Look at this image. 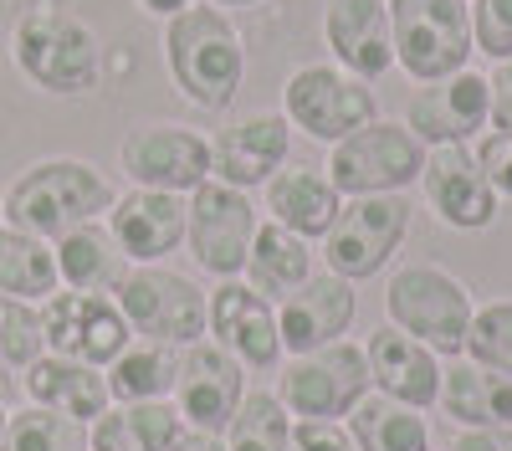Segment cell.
Masks as SVG:
<instances>
[{"label": "cell", "instance_id": "1", "mask_svg": "<svg viewBox=\"0 0 512 451\" xmlns=\"http://www.w3.org/2000/svg\"><path fill=\"white\" fill-rule=\"evenodd\" d=\"M118 190L108 175L88 159H36L11 180V190L0 195V216L16 231H31L41 241H62L67 231L108 221Z\"/></svg>", "mask_w": 512, "mask_h": 451}, {"label": "cell", "instance_id": "2", "mask_svg": "<svg viewBox=\"0 0 512 451\" xmlns=\"http://www.w3.org/2000/svg\"><path fill=\"white\" fill-rule=\"evenodd\" d=\"M164 67L175 93L205 113H226L246 82V41L221 6H195L164 21Z\"/></svg>", "mask_w": 512, "mask_h": 451}, {"label": "cell", "instance_id": "3", "mask_svg": "<svg viewBox=\"0 0 512 451\" xmlns=\"http://www.w3.org/2000/svg\"><path fill=\"white\" fill-rule=\"evenodd\" d=\"M11 62L52 98H82L103 77V41L72 11H26L11 26Z\"/></svg>", "mask_w": 512, "mask_h": 451}, {"label": "cell", "instance_id": "4", "mask_svg": "<svg viewBox=\"0 0 512 451\" xmlns=\"http://www.w3.org/2000/svg\"><path fill=\"white\" fill-rule=\"evenodd\" d=\"M472 293L466 282L436 262H405L390 277V293H384V318H390L400 334L420 339L425 349L461 354L466 349V328H472Z\"/></svg>", "mask_w": 512, "mask_h": 451}, {"label": "cell", "instance_id": "5", "mask_svg": "<svg viewBox=\"0 0 512 451\" xmlns=\"http://www.w3.org/2000/svg\"><path fill=\"white\" fill-rule=\"evenodd\" d=\"M113 298H118L128 328H134V339L190 349L210 334V293L175 267H159V262L128 267Z\"/></svg>", "mask_w": 512, "mask_h": 451}, {"label": "cell", "instance_id": "6", "mask_svg": "<svg viewBox=\"0 0 512 451\" xmlns=\"http://www.w3.org/2000/svg\"><path fill=\"white\" fill-rule=\"evenodd\" d=\"M395 31V67L415 82L451 77L472 62V0H384Z\"/></svg>", "mask_w": 512, "mask_h": 451}, {"label": "cell", "instance_id": "7", "mask_svg": "<svg viewBox=\"0 0 512 451\" xmlns=\"http://www.w3.org/2000/svg\"><path fill=\"white\" fill-rule=\"evenodd\" d=\"M425 149L405 123L390 118H374L364 129H354L349 139H338L328 149V180L338 185V195L354 200V195H405L420 170H425Z\"/></svg>", "mask_w": 512, "mask_h": 451}, {"label": "cell", "instance_id": "8", "mask_svg": "<svg viewBox=\"0 0 512 451\" xmlns=\"http://www.w3.org/2000/svg\"><path fill=\"white\" fill-rule=\"evenodd\" d=\"M282 118L318 144H338L379 118L374 88L338 62H303L282 82Z\"/></svg>", "mask_w": 512, "mask_h": 451}, {"label": "cell", "instance_id": "9", "mask_svg": "<svg viewBox=\"0 0 512 451\" xmlns=\"http://www.w3.org/2000/svg\"><path fill=\"white\" fill-rule=\"evenodd\" d=\"M369 390V359L349 339L277 364V400L287 405L292 421H344Z\"/></svg>", "mask_w": 512, "mask_h": 451}, {"label": "cell", "instance_id": "10", "mask_svg": "<svg viewBox=\"0 0 512 451\" xmlns=\"http://www.w3.org/2000/svg\"><path fill=\"white\" fill-rule=\"evenodd\" d=\"M405 236H410V200L405 195H354L338 205L333 226L323 231V262L338 277L364 282L395 262Z\"/></svg>", "mask_w": 512, "mask_h": 451}, {"label": "cell", "instance_id": "11", "mask_svg": "<svg viewBox=\"0 0 512 451\" xmlns=\"http://www.w3.org/2000/svg\"><path fill=\"white\" fill-rule=\"evenodd\" d=\"M256 226H262V211H256L251 195L236 190V185L205 180V185H195L185 195V241H190V257H195L200 272H210L216 282L246 272Z\"/></svg>", "mask_w": 512, "mask_h": 451}, {"label": "cell", "instance_id": "12", "mask_svg": "<svg viewBox=\"0 0 512 451\" xmlns=\"http://www.w3.org/2000/svg\"><path fill=\"white\" fill-rule=\"evenodd\" d=\"M41 334H47V354L93 364V369H108L134 344V328H128L118 298L113 293H77V287L52 293L41 303Z\"/></svg>", "mask_w": 512, "mask_h": 451}, {"label": "cell", "instance_id": "13", "mask_svg": "<svg viewBox=\"0 0 512 451\" xmlns=\"http://www.w3.org/2000/svg\"><path fill=\"white\" fill-rule=\"evenodd\" d=\"M118 164L128 185L139 190H169L190 195L195 185L210 180V139L185 123H139L118 144Z\"/></svg>", "mask_w": 512, "mask_h": 451}, {"label": "cell", "instance_id": "14", "mask_svg": "<svg viewBox=\"0 0 512 451\" xmlns=\"http://www.w3.org/2000/svg\"><path fill=\"white\" fill-rule=\"evenodd\" d=\"M405 129L425 144V149H446V144H472L492 129V93L487 77L461 67L451 77L420 82L410 108H405Z\"/></svg>", "mask_w": 512, "mask_h": 451}, {"label": "cell", "instance_id": "15", "mask_svg": "<svg viewBox=\"0 0 512 451\" xmlns=\"http://www.w3.org/2000/svg\"><path fill=\"white\" fill-rule=\"evenodd\" d=\"M210 339L251 375H272L287 354L277 328V303L256 293L246 277H226L210 287Z\"/></svg>", "mask_w": 512, "mask_h": 451}, {"label": "cell", "instance_id": "16", "mask_svg": "<svg viewBox=\"0 0 512 451\" xmlns=\"http://www.w3.org/2000/svg\"><path fill=\"white\" fill-rule=\"evenodd\" d=\"M420 190H425V205L436 211V221H446L451 231H487L497 221L502 195L492 190L472 144H446V149L425 154Z\"/></svg>", "mask_w": 512, "mask_h": 451}, {"label": "cell", "instance_id": "17", "mask_svg": "<svg viewBox=\"0 0 512 451\" xmlns=\"http://www.w3.org/2000/svg\"><path fill=\"white\" fill-rule=\"evenodd\" d=\"M169 400H175L185 426L226 431L236 405L246 400V369L216 339H200V344L180 349V375H175V395Z\"/></svg>", "mask_w": 512, "mask_h": 451}, {"label": "cell", "instance_id": "18", "mask_svg": "<svg viewBox=\"0 0 512 451\" xmlns=\"http://www.w3.org/2000/svg\"><path fill=\"white\" fill-rule=\"evenodd\" d=\"M287 154H292V123L282 113H272V108L241 113L210 139V180L256 190L282 170Z\"/></svg>", "mask_w": 512, "mask_h": 451}, {"label": "cell", "instance_id": "19", "mask_svg": "<svg viewBox=\"0 0 512 451\" xmlns=\"http://www.w3.org/2000/svg\"><path fill=\"white\" fill-rule=\"evenodd\" d=\"M354 313H359V293L349 277L338 272H313L303 287L277 303V328H282V349L287 354H313V349H328L338 344L354 328Z\"/></svg>", "mask_w": 512, "mask_h": 451}, {"label": "cell", "instance_id": "20", "mask_svg": "<svg viewBox=\"0 0 512 451\" xmlns=\"http://www.w3.org/2000/svg\"><path fill=\"white\" fill-rule=\"evenodd\" d=\"M108 231H113V241L123 246V257L134 267L164 262L169 252L185 246V195L128 185L108 211Z\"/></svg>", "mask_w": 512, "mask_h": 451}, {"label": "cell", "instance_id": "21", "mask_svg": "<svg viewBox=\"0 0 512 451\" xmlns=\"http://www.w3.org/2000/svg\"><path fill=\"white\" fill-rule=\"evenodd\" d=\"M323 41L333 62L374 82L395 67V31L384 0H328L323 6Z\"/></svg>", "mask_w": 512, "mask_h": 451}, {"label": "cell", "instance_id": "22", "mask_svg": "<svg viewBox=\"0 0 512 451\" xmlns=\"http://www.w3.org/2000/svg\"><path fill=\"white\" fill-rule=\"evenodd\" d=\"M364 359H369V380H374L379 395H390L400 405H415V410H431L441 400V375H446L441 354L425 349L410 334H400L395 323L374 328L369 344H364Z\"/></svg>", "mask_w": 512, "mask_h": 451}, {"label": "cell", "instance_id": "23", "mask_svg": "<svg viewBox=\"0 0 512 451\" xmlns=\"http://www.w3.org/2000/svg\"><path fill=\"white\" fill-rule=\"evenodd\" d=\"M26 395H31V405L57 410V416L82 421V426H93L103 410L113 405L103 369L62 359V354H41L36 364H26Z\"/></svg>", "mask_w": 512, "mask_h": 451}, {"label": "cell", "instance_id": "24", "mask_svg": "<svg viewBox=\"0 0 512 451\" xmlns=\"http://www.w3.org/2000/svg\"><path fill=\"white\" fill-rule=\"evenodd\" d=\"M262 190H267V221L297 231L303 241H323V231L338 216V205H344V195L328 180V170H313V164H282Z\"/></svg>", "mask_w": 512, "mask_h": 451}, {"label": "cell", "instance_id": "25", "mask_svg": "<svg viewBox=\"0 0 512 451\" xmlns=\"http://www.w3.org/2000/svg\"><path fill=\"white\" fill-rule=\"evenodd\" d=\"M180 431L175 400H113L88 426V451H169Z\"/></svg>", "mask_w": 512, "mask_h": 451}, {"label": "cell", "instance_id": "26", "mask_svg": "<svg viewBox=\"0 0 512 451\" xmlns=\"http://www.w3.org/2000/svg\"><path fill=\"white\" fill-rule=\"evenodd\" d=\"M436 405L461 431L512 426V375H497V369H482L472 359H456L441 375V400Z\"/></svg>", "mask_w": 512, "mask_h": 451}, {"label": "cell", "instance_id": "27", "mask_svg": "<svg viewBox=\"0 0 512 451\" xmlns=\"http://www.w3.org/2000/svg\"><path fill=\"white\" fill-rule=\"evenodd\" d=\"M52 252H57V277L77 287V293H118V282L134 267L123 257V246L113 241L108 221H88L67 231L62 241H52Z\"/></svg>", "mask_w": 512, "mask_h": 451}, {"label": "cell", "instance_id": "28", "mask_svg": "<svg viewBox=\"0 0 512 451\" xmlns=\"http://www.w3.org/2000/svg\"><path fill=\"white\" fill-rule=\"evenodd\" d=\"M241 277L262 298L282 303L292 287H303L313 277V241H303L297 231H287L277 221H262V226H256V241H251V257H246Z\"/></svg>", "mask_w": 512, "mask_h": 451}, {"label": "cell", "instance_id": "29", "mask_svg": "<svg viewBox=\"0 0 512 451\" xmlns=\"http://www.w3.org/2000/svg\"><path fill=\"white\" fill-rule=\"evenodd\" d=\"M344 421H349V436H354L359 451H431L425 410L400 405V400L379 395V390H369Z\"/></svg>", "mask_w": 512, "mask_h": 451}, {"label": "cell", "instance_id": "30", "mask_svg": "<svg viewBox=\"0 0 512 451\" xmlns=\"http://www.w3.org/2000/svg\"><path fill=\"white\" fill-rule=\"evenodd\" d=\"M57 287H62V277H57L52 241L16 231V226H0V293L26 298V303H47Z\"/></svg>", "mask_w": 512, "mask_h": 451}, {"label": "cell", "instance_id": "31", "mask_svg": "<svg viewBox=\"0 0 512 451\" xmlns=\"http://www.w3.org/2000/svg\"><path fill=\"white\" fill-rule=\"evenodd\" d=\"M103 375H108V395L113 400H169L175 395V375H180V349L134 339L103 369Z\"/></svg>", "mask_w": 512, "mask_h": 451}, {"label": "cell", "instance_id": "32", "mask_svg": "<svg viewBox=\"0 0 512 451\" xmlns=\"http://www.w3.org/2000/svg\"><path fill=\"white\" fill-rule=\"evenodd\" d=\"M221 436H226V451H287L292 416L277 400V390H246V400L236 405V416Z\"/></svg>", "mask_w": 512, "mask_h": 451}, {"label": "cell", "instance_id": "33", "mask_svg": "<svg viewBox=\"0 0 512 451\" xmlns=\"http://www.w3.org/2000/svg\"><path fill=\"white\" fill-rule=\"evenodd\" d=\"M0 451H88V426L57 416V410L26 405V410H16V416L6 421Z\"/></svg>", "mask_w": 512, "mask_h": 451}, {"label": "cell", "instance_id": "34", "mask_svg": "<svg viewBox=\"0 0 512 451\" xmlns=\"http://www.w3.org/2000/svg\"><path fill=\"white\" fill-rule=\"evenodd\" d=\"M461 354L472 364H482V369L512 375V298L482 303L472 313V328H466V349Z\"/></svg>", "mask_w": 512, "mask_h": 451}, {"label": "cell", "instance_id": "35", "mask_svg": "<svg viewBox=\"0 0 512 451\" xmlns=\"http://www.w3.org/2000/svg\"><path fill=\"white\" fill-rule=\"evenodd\" d=\"M47 354V334H41V308L26 298H6L0 293V364L6 369H26Z\"/></svg>", "mask_w": 512, "mask_h": 451}, {"label": "cell", "instance_id": "36", "mask_svg": "<svg viewBox=\"0 0 512 451\" xmlns=\"http://www.w3.org/2000/svg\"><path fill=\"white\" fill-rule=\"evenodd\" d=\"M472 41L492 62L512 57V0H472Z\"/></svg>", "mask_w": 512, "mask_h": 451}, {"label": "cell", "instance_id": "37", "mask_svg": "<svg viewBox=\"0 0 512 451\" xmlns=\"http://www.w3.org/2000/svg\"><path fill=\"white\" fill-rule=\"evenodd\" d=\"M477 164L487 170L492 190L512 200V129H487L477 139Z\"/></svg>", "mask_w": 512, "mask_h": 451}, {"label": "cell", "instance_id": "38", "mask_svg": "<svg viewBox=\"0 0 512 451\" xmlns=\"http://www.w3.org/2000/svg\"><path fill=\"white\" fill-rule=\"evenodd\" d=\"M287 451H359L349 426L338 421H292V446Z\"/></svg>", "mask_w": 512, "mask_h": 451}, {"label": "cell", "instance_id": "39", "mask_svg": "<svg viewBox=\"0 0 512 451\" xmlns=\"http://www.w3.org/2000/svg\"><path fill=\"white\" fill-rule=\"evenodd\" d=\"M487 93H492V129H512V57L487 72Z\"/></svg>", "mask_w": 512, "mask_h": 451}, {"label": "cell", "instance_id": "40", "mask_svg": "<svg viewBox=\"0 0 512 451\" xmlns=\"http://www.w3.org/2000/svg\"><path fill=\"white\" fill-rule=\"evenodd\" d=\"M451 451H512V426H482V431H461Z\"/></svg>", "mask_w": 512, "mask_h": 451}, {"label": "cell", "instance_id": "41", "mask_svg": "<svg viewBox=\"0 0 512 451\" xmlns=\"http://www.w3.org/2000/svg\"><path fill=\"white\" fill-rule=\"evenodd\" d=\"M169 451H226V436H221V431H195V426H185L175 441H169Z\"/></svg>", "mask_w": 512, "mask_h": 451}, {"label": "cell", "instance_id": "42", "mask_svg": "<svg viewBox=\"0 0 512 451\" xmlns=\"http://www.w3.org/2000/svg\"><path fill=\"white\" fill-rule=\"evenodd\" d=\"M139 6H144L149 16H164V21H169V16H180V11H190L195 0H139Z\"/></svg>", "mask_w": 512, "mask_h": 451}, {"label": "cell", "instance_id": "43", "mask_svg": "<svg viewBox=\"0 0 512 451\" xmlns=\"http://www.w3.org/2000/svg\"><path fill=\"white\" fill-rule=\"evenodd\" d=\"M210 6H221V11H236V6H262V0H210Z\"/></svg>", "mask_w": 512, "mask_h": 451}, {"label": "cell", "instance_id": "44", "mask_svg": "<svg viewBox=\"0 0 512 451\" xmlns=\"http://www.w3.org/2000/svg\"><path fill=\"white\" fill-rule=\"evenodd\" d=\"M6 395H11V369L0 364V400H6Z\"/></svg>", "mask_w": 512, "mask_h": 451}, {"label": "cell", "instance_id": "45", "mask_svg": "<svg viewBox=\"0 0 512 451\" xmlns=\"http://www.w3.org/2000/svg\"><path fill=\"white\" fill-rule=\"evenodd\" d=\"M6 421H11V416H6V405H0V436H6Z\"/></svg>", "mask_w": 512, "mask_h": 451}]
</instances>
